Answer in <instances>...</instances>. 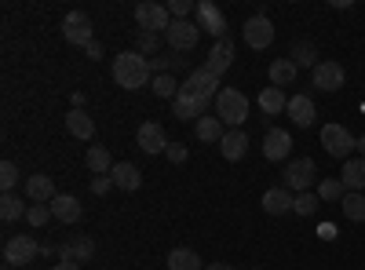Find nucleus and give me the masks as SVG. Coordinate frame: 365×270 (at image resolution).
Masks as SVG:
<instances>
[{
  "instance_id": "f257e3e1",
  "label": "nucleus",
  "mask_w": 365,
  "mask_h": 270,
  "mask_svg": "<svg viewBox=\"0 0 365 270\" xmlns=\"http://www.w3.org/2000/svg\"><path fill=\"white\" fill-rule=\"evenodd\" d=\"M110 73H113V81H117L120 88H128V92L154 84V70H150V58L139 55V51H120V55L113 58Z\"/></svg>"
},
{
  "instance_id": "f03ea898",
  "label": "nucleus",
  "mask_w": 365,
  "mask_h": 270,
  "mask_svg": "<svg viewBox=\"0 0 365 270\" xmlns=\"http://www.w3.org/2000/svg\"><path fill=\"white\" fill-rule=\"evenodd\" d=\"M216 113L220 121L230 125V128H241L249 121V99L237 92V88H223V92L216 95Z\"/></svg>"
},
{
  "instance_id": "7ed1b4c3",
  "label": "nucleus",
  "mask_w": 365,
  "mask_h": 270,
  "mask_svg": "<svg viewBox=\"0 0 365 270\" xmlns=\"http://www.w3.org/2000/svg\"><path fill=\"white\" fill-rule=\"evenodd\" d=\"M322 146H325L329 157L351 161V150H358V139H354L344 125H325V128H322Z\"/></svg>"
},
{
  "instance_id": "20e7f679",
  "label": "nucleus",
  "mask_w": 365,
  "mask_h": 270,
  "mask_svg": "<svg viewBox=\"0 0 365 270\" xmlns=\"http://www.w3.org/2000/svg\"><path fill=\"white\" fill-rule=\"evenodd\" d=\"M135 22L143 33H168V26H172V11L165 4H154V0H146V4H135Z\"/></svg>"
},
{
  "instance_id": "39448f33",
  "label": "nucleus",
  "mask_w": 365,
  "mask_h": 270,
  "mask_svg": "<svg viewBox=\"0 0 365 270\" xmlns=\"http://www.w3.org/2000/svg\"><path fill=\"white\" fill-rule=\"evenodd\" d=\"M314 175H318V165L314 157H296L285 165V190L292 194H307L314 187Z\"/></svg>"
},
{
  "instance_id": "423d86ee",
  "label": "nucleus",
  "mask_w": 365,
  "mask_h": 270,
  "mask_svg": "<svg viewBox=\"0 0 365 270\" xmlns=\"http://www.w3.org/2000/svg\"><path fill=\"white\" fill-rule=\"evenodd\" d=\"M37 256H41V245L34 242V234L8 237V245H4V263L8 266H26V263H34Z\"/></svg>"
},
{
  "instance_id": "0eeeda50",
  "label": "nucleus",
  "mask_w": 365,
  "mask_h": 270,
  "mask_svg": "<svg viewBox=\"0 0 365 270\" xmlns=\"http://www.w3.org/2000/svg\"><path fill=\"white\" fill-rule=\"evenodd\" d=\"M241 33H245V44H249L252 51H263V48L274 44V22H270L263 11H256V15L245 22V29H241Z\"/></svg>"
},
{
  "instance_id": "6e6552de",
  "label": "nucleus",
  "mask_w": 365,
  "mask_h": 270,
  "mask_svg": "<svg viewBox=\"0 0 365 270\" xmlns=\"http://www.w3.org/2000/svg\"><path fill=\"white\" fill-rule=\"evenodd\" d=\"M182 88H187L190 95H197V99H208V103H216V95L223 92V88H220V77L208 73L205 66H201V70H190V77L182 81Z\"/></svg>"
},
{
  "instance_id": "1a4fd4ad",
  "label": "nucleus",
  "mask_w": 365,
  "mask_h": 270,
  "mask_svg": "<svg viewBox=\"0 0 365 270\" xmlns=\"http://www.w3.org/2000/svg\"><path fill=\"white\" fill-rule=\"evenodd\" d=\"M197 26H201V33L216 37V41L227 37V15L220 11V4H212V0H201L197 4Z\"/></svg>"
},
{
  "instance_id": "9d476101",
  "label": "nucleus",
  "mask_w": 365,
  "mask_h": 270,
  "mask_svg": "<svg viewBox=\"0 0 365 270\" xmlns=\"http://www.w3.org/2000/svg\"><path fill=\"white\" fill-rule=\"evenodd\" d=\"M168 48H175V51H190L194 44H197V37H201V26L197 22H190V19H172V26H168Z\"/></svg>"
},
{
  "instance_id": "9b49d317",
  "label": "nucleus",
  "mask_w": 365,
  "mask_h": 270,
  "mask_svg": "<svg viewBox=\"0 0 365 270\" xmlns=\"http://www.w3.org/2000/svg\"><path fill=\"white\" fill-rule=\"evenodd\" d=\"M63 37L70 41V44H77V48H88L91 41V15H84V11H70L66 19H63Z\"/></svg>"
},
{
  "instance_id": "f8f14e48",
  "label": "nucleus",
  "mask_w": 365,
  "mask_h": 270,
  "mask_svg": "<svg viewBox=\"0 0 365 270\" xmlns=\"http://www.w3.org/2000/svg\"><path fill=\"white\" fill-rule=\"evenodd\" d=\"M311 73H314V88H318V92H340L344 81H347L344 66L332 63V58H322V63H318Z\"/></svg>"
},
{
  "instance_id": "ddd939ff",
  "label": "nucleus",
  "mask_w": 365,
  "mask_h": 270,
  "mask_svg": "<svg viewBox=\"0 0 365 270\" xmlns=\"http://www.w3.org/2000/svg\"><path fill=\"white\" fill-rule=\"evenodd\" d=\"M135 142H139L143 154H165L168 150V135H165V128L158 121H143L139 132H135Z\"/></svg>"
},
{
  "instance_id": "4468645a",
  "label": "nucleus",
  "mask_w": 365,
  "mask_h": 270,
  "mask_svg": "<svg viewBox=\"0 0 365 270\" xmlns=\"http://www.w3.org/2000/svg\"><path fill=\"white\" fill-rule=\"evenodd\" d=\"M205 110H208V99H197V95H190L187 88H179V95L172 99V113L179 117V121H201L205 117Z\"/></svg>"
},
{
  "instance_id": "2eb2a0df",
  "label": "nucleus",
  "mask_w": 365,
  "mask_h": 270,
  "mask_svg": "<svg viewBox=\"0 0 365 270\" xmlns=\"http://www.w3.org/2000/svg\"><path fill=\"white\" fill-rule=\"evenodd\" d=\"M22 190H26V197L34 201V204H51L58 194H55V179L51 175H44V172H37V175H29L26 183H22Z\"/></svg>"
},
{
  "instance_id": "dca6fc26",
  "label": "nucleus",
  "mask_w": 365,
  "mask_h": 270,
  "mask_svg": "<svg viewBox=\"0 0 365 270\" xmlns=\"http://www.w3.org/2000/svg\"><path fill=\"white\" fill-rule=\"evenodd\" d=\"M289 150H292V135H289L285 128H270V132L263 135V157H267V161H285Z\"/></svg>"
},
{
  "instance_id": "f3484780",
  "label": "nucleus",
  "mask_w": 365,
  "mask_h": 270,
  "mask_svg": "<svg viewBox=\"0 0 365 270\" xmlns=\"http://www.w3.org/2000/svg\"><path fill=\"white\" fill-rule=\"evenodd\" d=\"M263 212L267 216H285V212H292V204H296V194L292 190H285V187H270L267 194H263Z\"/></svg>"
},
{
  "instance_id": "a211bd4d",
  "label": "nucleus",
  "mask_w": 365,
  "mask_h": 270,
  "mask_svg": "<svg viewBox=\"0 0 365 270\" xmlns=\"http://www.w3.org/2000/svg\"><path fill=\"white\" fill-rule=\"evenodd\" d=\"M230 63H234V44H230V37H223V41L212 44L205 70H208V73H216V77H223V73L230 70Z\"/></svg>"
},
{
  "instance_id": "6ab92c4d",
  "label": "nucleus",
  "mask_w": 365,
  "mask_h": 270,
  "mask_svg": "<svg viewBox=\"0 0 365 270\" xmlns=\"http://www.w3.org/2000/svg\"><path fill=\"white\" fill-rule=\"evenodd\" d=\"M285 113L292 117V125H296V128H311V125H314V117H318L311 95H292L289 106H285Z\"/></svg>"
},
{
  "instance_id": "aec40b11",
  "label": "nucleus",
  "mask_w": 365,
  "mask_h": 270,
  "mask_svg": "<svg viewBox=\"0 0 365 270\" xmlns=\"http://www.w3.org/2000/svg\"><path fill=\"white\" fill-rule=\"evenodd\" d=\"M91 256H96V242H91V237H70V242L58 249V259L63 263H88Z\"/></svg>"
},
{
  "instance_id": "412c9836",
  "label": "nucleus",
  "mask_w": 365,
  "mask_h": 270,
  "mask_svg": "<svg viewBox=\"0 0 365 270\" xmlns=\"http://www.w3.org/2000/svg\"><path fill=\"white\" fill-rule=\"evenodd\" d=\"M51 216H55L58 223H81L84 204H81L73 194H58V197L51 201Z\"/></svg>"
},
{
  "instance_id": "4be33fe9",
  "label": "nucleus",
  "mask_w": 365,
  "mask_h": 270,
  "mask_svg": "<svg viewBox=\"0 0 365 270\" xmlns=\"http://www.w3.org/2000/svg\"><path fill=\"white\" fill-rule=\"evenodd\" d=\"M340 183H344L347 194H361V190H365V157H351V161H344Z\"/></svg>"
},
{
  "instance_id": "5701e85b",
  "label": "nucleus",
  "mask_w": 365,
  "mask_h": 270,
  "mask_svg": "<svg viewBox=\"0 0 365 270\" xmlns=\"http://www.w3.org/2000/svg\"><path fill=\"white\" fill-rule=\"evenodd\" d=\"M110 179H113V187H117V190H128V194L143 187L139 168H135V165H128V161H117V165H113V172H110Z\"/></svg>"
},
{
  "instance_id": "b1692460",
  "label": "nucleus",
  "mask_w": 365,
  "mask_h": 270,
  "mask_svg": "<svg viewBox=\"0 0 365 270\" xmlns=\"http://www.w3.org/2000/svg\"><path fill=\"white\" fill-rule=\"evenodd\" d=\"M256 106L267 113V117H278V113H285V106H289V99H285V92L282 88H263V92L256 95Z\"/></svg>"
},
{
  "instance_id": "393cba45",
  "label": "nucleus",
  "mask_w": 365,
  "mask_h": 270,
  "mask_svg": "<svg viewBox=\"0 0 365 270\" xmlns=\"http://www.w3.org/2000/svg\"><path fill=\"white\" fill-rule=\"evenodd\" d=\"M220 150H223L227 161H241V157H245V150H249V135L241 132V128H230V132L223 135Z\"/></svg>"
},
{
  "instance_id": "a878e982",
  "label": "nucleus",
  "mask_w": 365,
  "mask_h": 270,
  "mask_svg": "<svg viewBox=\"0 0 365 270\" xmlns=\"http://www.w3.org/2000/svg\"><path fill=\"white\" fill-rule=\"evenodd\" d=\"M296 73H299V66L292 63V58H274V63H270V84L282 88V92L296 81Z\"/></svg>"
},
{
  "instance_id": "bb28decb",
  "label": "nucleus",
  "mask_w": 365,
  "mask_h": 270,
  "mask_svg": "<svg viewBox=\"0 0 365 270\" xmlns=\"http://www.w3.org/2000/svg\"><path fill=\"white\" fill-rule=\"evenodd\" d=\"M66 132L73 139H91V135H96V121H91L84 110H70L66 113Z\"/></svg>"
},
{
  "instance_id": "cd10ccee",
  "label": "nucleus",
  "mask_w": 365,
  "mask_h": 270,
  "mask_svg": "<svg viewBox=\"0 0 365 270\" xmlns=\"http://www.w3.org/2000/svg\"><path fill=\"white\" fill-rule=\"evenodd\" d=\"M84 165L96 172V175H110L117 161H110V150H106V146H91V150H88V157H84Z\"/></svg>"
},
{
  "instance_id": "c85d7f7f",
  "label": "nucleus",
  "mask_w": 365,
  "mask_h": 270,
  "mask_svg": "<svg viewBox=\"0 0 365 270\" xmlns=\"http://www.w3.org/2000/svg\"><path fill=\"white\" fill-rule=\"evenodd\" d=\"M168 270H205V266H201L197 252H190V249H172V252H168Z\"/></svg>"
},
{
  "instance_id": "c756f323",
  "label": "nucleus",
  "mask_w": 365,
  "mask_h": 270,
  "mask_svg": "<svg viewBox=\"0 0 365 270\" xmlns=\"http://www.w3.org/2000/svg\"><path fill=\"white\" fill-rule=\"evenodd\" d=\"M223 121H220V117H201V121H197V139L201 142H223Z\"/></svg>"
},
{
  "instance_id": "7c9ffc66",
  "label": "nucleus",
  "mask_w": 365,
  "mask_h": 270,
  "mask_svg": "<svg viewBox=\"0 0 365 270\" xmlns=\"http://www.w3.org/2000/svg\"><path fill=\"white\" fill-rule=\"evenodd\" d=\"M340 212H344V219H351V223H365V197H361V194H344Z\"/></svg>"
},
{
  "instance_id": "2f4dec72",
  "label": "nucleus",
  "mask_w": 365,
  "mask_h": 270,
  "mask_svg": "<svg viewBox=\"0 0 365 270\" xmlns=\"http://www.w3.org/2000/svg\"><path fill=\"white\" fill-rule=\"evenodd\" d=\"M26 212H29V208L22 204V197H15V194L0 197V219H4V223H15V219H22Z\"/></svg>"
},
{
  "instance_id": "473e14b6",
  "label": "nucleus",
  "mask_w": 365,
  "mask_h": 270,
  "mask_svg": "<svg viewBox=\"0 0 365 270\" xmlns=\"http://www.w3.org/2000/svg\"><path fill=\"white\" fill-rule=\"evenodd\" d=\"M289 58H292L296 66H311V70L318 66V63H314V58H318V51H314V44H307V41H299V44H292Z\"/></svg>"
},
{
  "instance_id": "72a5a7b5",
  "label": "nucleus",
  "mask_w": 365,
  "mask_h": 270,
  "mask_svg": "<svg viewBox=\"0 0 365 270\" xmlns=\"http://www.w3.org/2000/svg\"><path fill=\"white\" fill-rule=\"evenodd\" d=\"M318 204H322V197H318L314 190H307V194H296L292 212H296V216H314V212H318Z\"/></svg>"
},
{
  "instance_id": "f704fd0d",
  "label": "nucleus",
  "mask_w": 365,
  "mask_h": 270,
  "mask_svg": "<svg viewBox=\"0 0 365 270\" xmlns=\"http://www.w3.org/2000/svg\"><path fill=\"white\" fill-rule=\"evenodd\" d=\"M179 88H182V84H175L172 73H158V77H154V92H158L161 99H175V95H179Z\"/></svg>"
},
{
  "instance_id": "c9c22d12",
  "label": "nucleus",
  "mask_w": 365,
  "mask_h": 270,
  "mask_svg": "<svg viewBox=\"0 0 365 270\" xmlns=\"http://www.w3.org/2000/svg\"><path fill=\"white\" fill-rule=\"evenodd\" d=\"M344 183H340V179H322V183H318V197L322 201H344Z\"/></svg>"
},
{
  "instance_id": "e433bc0d",
  "label": "nucleus",
  "mask_w": 365,
  "mask_h": 270,
  "mask_svg": "<svg viewBox=\"0 0 365 270\" xmlns=\"http://www.w3.org/2000/svg\"><path fill=\"white\" fill-rule=\"evenodd\" d=\"M19 168L11 165V161H4V165H0V187H4V194H11L15 187H19Z\"/></svg>"
},
{
  "instance_id": "4c0bfd02",
  "label": "nucleus",
  "mask_w": 365,
  "mask_h": 270,
  "mask_svg": "<svg viewBox=\"0 0 365 270\" xmlns=\"http://www.w3.org/2000/svg\"><path fill=\"white\" fill-rule=\"evenodd\" d=\"M48 219H51V204H29V212H26L29 227H44Z\"/></svg>"
},
{
  "instance_id": "58836bf2",
  "label": "nucleus",
  "mask_w": 365,
  "mask_h": 270,
  "mask_svg": "<svg viewBox=\"0 0 365 270\" xmlns=\"http://www.w3.org/2000/svg\"><path fill=\"white\" fill-rule=\"evenodd\" d=\"M158 44H161V37H158V33H139V55H154V51H158Z\"/></svg>"
},
{
  "instance_id": "ea45409f",
  "label": "nucleus",
  "mask_w": 365,
  "mask_h": 270,
  "mask_svg": "<svg viewBox=\"0 0 365 270\" xmlns=\"http://www.w3.org/2000/svg\"><path fill=\"white\" fill-rule=\"evenodd\" d=\"M168 11H172V19H187V15L194 11V4H190V0H172Z\"/></svg>"
},
{
  "instance_id": "a19ab883",
  "label": "nucleus",
  "mask_w": 365,
  "mask_h": 270,
  "mask_svg": "<svg viewBox=\"0 0 365 270\" xmlns=\"http://www.w3.org/2000/svg\"><path fill=\"white\" fill-rule=\"evenodd\" d=\"M165 154H168V161H172V165H182V161H187V146H182V142H168Z\"/></svg>"
},
{
  "instance_id": "79ce46f5",
  "label": "nucleus",
  "mask_w": 365,
  "mask_h": 270,
  "mask_svg": "<svg viewBox=\"0 0 365 270\" xmlns=\"http://www.w3.org/2000/svg\"><path fill=\"white\" fill-rule=\"evenodd\" d=\"M110 187H113L110 175H96V179H91V194H106Z\"/></svg>"
},
{
  "instance_id": "37998d69",
  "label": "nucleus",
  "mask_w": 365,
  "mask_h": 270,
  "mask_svg": "<svg viewBox=\"0 0 365 270\" xmlns=\"http://www.w3.org/2000/svg\"><path fill=\"white\" fill-rule=\"evenodd\" d=\"M84 51H88V58H103V44H99V41H91Z\"/></svg>"
},
{
  "instance_id": "c03bdc74",
  "label": "nucleus",
  "mask_w": 365,
  "mask_h": 270,
  "mask_svg": "<svg viewBox=\"0 0 365 270\" xmlns=\"http://www.w3.org/2000/svg\"><path fill=\"white\" fill-rule=\"evenodd\" d=\"M332 237H336V230H332V223H325L322 227V242H332Z\"/></svg>"
},
{
  "instance_id": "a18cd8bd",
  "label": "nucleus",
  "mask_w": 365,
  "mask_h": 270,
  "mask_svg": "<svg viewBox=\"0 0 365 270\" xmlns=\"http://www.w3.org/2000/svg\"><path fill=\"white\" fill-rule=\"evenodd\" d=\"M51 270H81V266H77V263H63V259H58Z\"/></svg>"
},
{
  "instance_id": "49530a36",
  "label": "nucleus",
  "mask_w": 365,
  "mask_h": 270,
  "mask_svg": "<svg viewBox=\"0 0 365 270\" xmlns=\"http://www.w3.org/2000/svg\"><path fill=\"white\" fill-rule=\"evenodd\" d=\"M205 270H234V266H230V263H208Z\"/></svg>"
},
{
  "instance_id": "de8ad7c7",
  "label": "nucleus",
  "mask_w": 365,
  "mask_h": 270,
  "mask_svg": "<svg viewBox=\"0 0 365 270\" xmlns=\"http://www.w3.org/2000/svg\"><path fill=\"white\" fill-rule=\"evenodd\" d=\"M358 150H361V157H365V135H361V139H358Z\"/></svg>"
},
{
  "instance_id": "09e8293b",
  "label": "nucleus",
  "mask_w": 365,
  "mask_h": 270,
  "mask_svg": "<svg viewBox=\"0 0 365 270\" xmlns=\"http://www.w3.org/2000/svg\"><path fill=\"white\" fill-rule=\"evenodd\" d=\"M4 270H11V266H4Z\"/></svg>"
},
{
  "instance_id": "8fccbe9b",
  "label": "nucleus",
  "mask_w": 365,
  "mask_h": 270,
  "mask_svg": "<svg viewBox=\"0 0 365 270\" xmlns=\"http://www.w3.org/2000/svg\"><path fill=\"white\" fill-rule=\"evenodd\" d=\"M252 270H256V266H252Z\"/></svg>"
}]
</instances>
